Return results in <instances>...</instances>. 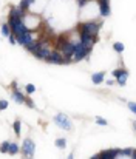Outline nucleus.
Wrapping results in <instances>:
<instances>
[{"label": "nucleus", "mask_w": 136, "mask_h": 159, "mask_svg": "<svg viewBox=\"0 0 136 159\" xmlns=\"http://www.w3.org/2000/svg\"><path fill=\"white\" fill-rule=\"evenodd\" d=\"M101 22L99 20H87L79 23L77 26V34H90V36H97L101 30Z\"/></svg>", "instance_id": "1"}, {"label": "nucleus", "mask_w": 136, "mask_h": 159, "mask_svg": "<svg viewBox=\"0 0 136 159\" xmlns=\"http://www.w3.org/2000/svg\"><path fill=\"white\" fill-rule=\"evenodd\" d=\"M88 54L90 51L87 50V48H84L82 47V43L77 40V42H74V50H73V57H71V62H81V60H84V59H87L88 60Z\"/></svg>", "instance_id": "2"}, {"label": "nucleus", "mask_w": 136, "mask_h": 159, "mask_svg": "<svg viewBox=\"0 0 136 159\" xmlns=\"http://www.w3.org/2000/svg\"><path fill=\"white\" fill-rule=\"evenodd\" d=\"M54 124L60 128V130H65V131H71V128H73V124H71V120H70V117L67 116V114H63V113H57L56 116H54Z\"/></svg>", "instance_id": "3"}, {"label": "nucleus", "mask_w": 136, "mask_h": 159, "mask_svg": "<svg viewBox=\"0 0 136 159\" xmlns=\"http://www.w3.org/2000/svg\"><path fill=\"white\" fill-rule=\"evenodd\" d=\"M20 152L25 158H34V153H36V144L31 141V139H25L22 142V147H20Z\"/></svg>", "instance_id": "4"}, {"label": "nucleus", "mask_w": 136, "mask_h": 159, "mask_svg": "<svg viewBox=\"0 0 136 159\" xmlns=\"http://www.w3.org/2000/svg\"><path fill=\"white\" fill-rule=\"evenodd\" d=\"M79 42L82 43L84 48H87L91 51V48L94 47V43L97 42V36H90V34H79Z\"/></svg>", "instance_id": "5"}, {"label": "nucleus", "mask_w": 136, "mask_h": 159, "mask_svg": "<svg viewBox=\"0 0 136 159\" xmlns=\"http://www.w3.org/2000/svg\"><path fill=\"white\" fill-rule=\"evenodd\" d=\"M45 60L48 63H56V65H63V63H67V62H65V57L62 56V53H60L59 50H53Z\"/></svg>", "instance_id": "6"}, {"label": "nucleus", "mask_w": 136, "mask_h": 159, "mask_svg": "<svg viewBox=\"0 0 136 159\" xmlns=\"http://www.w3.org/2000/svg\"><path fill=\"white\" fill-rule=\"evenodd\" d=\"M97 9H99V16L101 17H108L111 14L110 0H97Z\"/></svg>", "instance_id": "7"}, {"label": "nucleus", "mask_w": 136, "mask_h": 159, "mask_svg": "<svg viewBox=\"0 0 136 159\" xmlns=\"http://www.w3.org/2000/svg\"><path fill=\"white\" fill-rule=\"evenodd\" d=\"M118 152H119V148H110V150L101 152L97 155H93L91 159H115L118 158Z\"/></svg>", "instance_id": "8"}, {"label": "nucleus", "mask_w": 136, "mask_h": 159, "mask_svg": "<svg viewBox=\"0 0 136 159\" xmlns=\"http://www.w3.org/2000/svg\"><path fill=\"white\" fill-rule=\"evenodd\" d=\"M33 40V33L31 31H25L23 34H19V36H16V43H19V45H22L23 48L30 43Z\"/></svg>", "instance_id": "9"}, {"label": "nucleus", "mask_w": 136, "mask_h": 159, "mask_svg": "<svg viewBox=\"0 0 136 159\" xmlns=\"http://www.w3.org/2000/svg\"><path fill=\"white\" fill-rule=\"evenodd\" d=\"M49 53H51V50H49V47L48 45H44L42 48H39L37 51H34V57L36 59H39V60H45L46 57L49 56Z\"/></svg>", "instance_id": "10"}, {"label": "nucleus", "mask_w": 136, "mask_h": 159, "mask_svg": "<svg viewBox=\"0 0 136 159\" xmlns=\"http://www.w3.org/2000/svg\"><path fill=\"white\" fill-rule=\"evenodd\" d=\"M11 98H12V101L14 102H17V104H23L25 102V93H22L19 88H14L12 90V93H11Z\"/></svg>", "instance_id": "11"}, {"label": "nucleus", "mask_w": 136, "mask_h": 159, "mask_svg": "<svg viewBox=\"0 0 136 159\" xmlns=\"http://www.w3.org/2000/svg\"><path fill=\"white\" fill-rule=\"evenodd\" d=\"M118 158H136V150L135 148H124V150H119L118 152Z\"/></svg>", "instance_id": "12"}, {"label": "nucleus", "mask_w": 136, "mask_h": 159, "mask_svg": "<svg viewBox=\"0 0 136 159\" xmlns=\"http://www.w3.org/2000/svg\"><path fill=\"white\" fill-rule=\"evenodd\" d=\"M105 80V71H101V73H94L93 76H91V82L94 84V85H101L102 82Z\"/></svg>", "instance_id": "13"}, {"label": "nucleus", "mask_w": 136, "mask_h": 159, "mask_svg": "<svg viewBox=\"0 0 136 159\" xmlns=\"http://www.w3.org/2000/svg\"><path fill=\"white\" fill-rule=\"evenodd\" d=\"M127 79H129V71L124 68V71L116 77V82H118V85H121V87H125V84H127Z\"/></svg>", "instance_id": "14"}, {"label": "nucleus", "mask_w": 136, "mask_h": 159, "mask_svg": "<svg viewBox=\"0 0 136 159\" xmlns=\"http://www.w3.org/2000/svg\"><path fill=\"white\" fill-rule=\"evenodd\" d=\"M19 152H20L19 144H17V142H9V147H8V155L14 156V155H17Z\"/></svg>", "instance_id": "15"}, {"label": "nucleus", "mask_w": 136, "mask_h": 159, "mask_svg": "<svg viewBox=\"0 0 136 159\" xmlns=\"http://www.w3.org/2000/svg\"><path fill=\"white\" fill-rule=\"evenodd\" d=\"M12 128H14V133H16V136L19 138L20 136V133H22V122L17 119V120H14V124H12Z\"/></svg>", "instance_id": "16"}, {"label": "nucleus", "mask_w": 136, "mask_h": 159, "mask_svg": "<svg viewBox=\"0 0 136 159\" xmlns=\"http://www.w3.org/2000/svg\"><path fill=\"white\" fill-rule=\"evenodd\" d=\"M17 6H19V8H20V9L23 11V12H28V9H30L31 3H30L28 0H20V3H19Z\"/></svg>", "instance_id": "17"}, {"label": "nucleus", "mask_w": 136, "mask_h": 159, "mask_svg": "<svg viewBox=\"0 0 136 159\" xmlns=\"http://www.w3.org/2000/svg\"><path fill=\"white\" fill-rule=\"evenodd\" d=\"M113 50L116 51V53H124V50H125V45L122 43V42H115L113 43Z\"/></svg>", "instance_id": "18"}, {"label": "nucleus", "mask_w": 136, "mask_h": 159, "mask_svg": "<svg viewBox=\"0 0 136 159\" xmlns=\"http://www.w3.org/2000/svg\"><path fill=\"white\" fill-rule=\"evenodd\" d=\"M54 145H56L57 148H60V150H63V148L67 147V139H63V138H59V139H56V142H54Z\"/></svg>", "instance_id": "19"}, {"label": "nucleus", "mask_w": 136, "mask_h": 159, "mask_svg": "<svg viewBox=\"0 0 136 159\" xmlns=\"http://www.w3.org/2000/svg\"><path fill=\"white\" fill-rule=\"evenodd\" d=\"M9 34H11L9 25H8V23H3V25H2V36H3V37H8Z\"/></svg>", "instance_id": "20"}, {"label": "nucleus", "mask_w": 136, "mask_h": 159, "mask_svg": "<svg viewBox=\"0 0 136 159\" xmlns=\"http://www.w3.org/2000/svg\"><path fill=\"white\" fill-rule=\"evenodd\" d=\"M25 93H26L28 96L34 94V93H36V87H34L33 84H26V85H25Z\"/></svg>", "instance_id": "21"}, {"label": "nucleus", "mask_w": 136, "mask_h": 159, "mask_svg": "<svg viewBox=\"0 0 136 159\" xmlns=\"http://www.w3.org/2000/svg\"><path fill=\"white\" fill-rule=\"evenodd\" d=\"M8 147H9V141L2 142V145H0V152H2V153H8Z\"/></svg>", "instance_id": "22"}, {"label": "nucleus", "mask_w": 136, "mask_h": 159, "mask_svg": "<svg viewBox=\"0 0 136 159\" xmlns=\"http://www.w3.org/2000/svg\"><path fill=\"white\" fill-rule=\"evenodd\" d=\"M94 120H96V124H97V125H108V122H107L105 119H102V117H99V116H97V117H96Z\"/></svg>", "instance_id": "23"}, {"label": "nucleus", "mask_w": 136, "mask_h": 159, "mask_svg": "<svg viewBox=\"0 0 136 159\" xmlns=\"http://www.w3.org/2000/svg\"><path fill=\"white\" fill-rule=\"evenodd\" d=\"M23 104H26V107H28V108H34V102H33V101H31V99H30V98H25V102H23Z\"/></svg>", "instance_id": "24"}, {"label": "nucleus", "mask_w": 136, "mask_h": 159, "mask_svg": "<svg viewBox=\"0 0 136 159\" xmlns=\"http://www.w3.org/2000/svg\"><path fill=\"white\" fill-rule=\"evenodd\" d=\"M6 108H8V101L6 99H2L0 101V111L2 110H6Z\"/></svg>", "instance_id": "25"}, {"label": "nucleus", "mask_w": 136, "mask_h": 159, "mask_svg": "<svg viewBox=\"0 0 136 159\" xmlns=\"http://www.w3.org/2000/svg\"><path fill=\"white\" fill-rule=\"evenodd\" d=\"M90 0H77V5H79V8L82 9V8H85L87 6V3H88Z\"/></svg>", "instance_id": "26"}, {"label": "nucleus", "mask_w": 136, "mask_h": 159, "mask_svg": "<svg viewBox=\"0 0 136 159\" xmlns=\"http://www.w3.org/2000/svg\"><path fill=\"white\" fill-rule=\"evenodd\" d=\"M8 39H9V43H11V45H16V36H14L12 33L8 36Z\"/></svg>", "instance_id": "27"}, {"label": "nucleus", "mask_w": 136, "mask_h": 159, "mask_svg": "<svg viewBox=\"0 0 136 159\" xmlns=\"http://www.w3.org/2000/svg\"><path fill=\"white\" fill-rule=\"evenodd\" d=\"M129 110H130L132 113H136V104L135 102H129Z\"/></svg>", "instance_id": "28"}, {"label": "nucleus", "mask_w": 136, "mask_h": 159, "mask_svg": "<svg viewBox=\"0 0 136 159\" xmlns=\"http://www.w3.org/2000/svg\"><path fill=\"white\" fill-rule=\"evenodd\" d=\"M122 71H124V68H121V70H115V71H113V77L116 79V77H118V76H119Z\"/></svg>", "instance_id": "29"}, {"label": "nucleus", "mask_w": 136, "mask_h": 159, "mask_svg": "<svg viewBox=\"0 0 136 159\" xmlns=\"http://www.w3.org/2000/svg\"><path fill=\"white\" fill-rule=\"evenodd\" d=\"M11 88H12V90H14V88H19V84H17V82L14 80V82L11 84Z\"/></svg>", "instance_id": "30"}, {"label": "nucleus", "mask_w": 136, "mask_h": 159, "mask_svg": "<svg viewBox=\"0 0 136 159\" xmlns=\"http://www.w3.org/2000/svg\"><path fill=\"white\" fill-rule=\"evenodd\" d=\"M105 84H107V85H113V84H115V80H113V79H110V80H105Z\"/></svg>", "instance_id": "31"}]
</instances>
